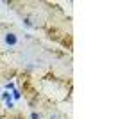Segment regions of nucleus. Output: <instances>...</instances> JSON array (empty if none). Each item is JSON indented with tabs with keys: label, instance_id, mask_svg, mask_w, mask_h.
<instances>
[{
	"label": "nucleus",
	"instance_id": "f257e3e1",
	"mask_svg": "<svg viewBox=\"0 0 134 119\" xmlns=\"http://www.w3.org/2000/svg\"><path fill=\"white\" fill-rule=\"evenodd\" d=\"M6 43H7V45H14V43H16V36H14V34H7V36H6Z\"/></svg>",
	"mask_w": 134,
	"mask_h": 119
},
{
	"label": "nucleus",
	"instance_id": "f03ea898",
	"mask_svg": "<svg viewBox=\"0 0 134 119\" xmlns=\"http://www.w3.org/2000/svg\"><path fill=\"white\" fill-rule=\"evenodd\" d=\"M32 119H40V115H38V114H32Z\"/></svg>",
	"mask_w": 134,
	"mask_h": 119
}]
</instances>
